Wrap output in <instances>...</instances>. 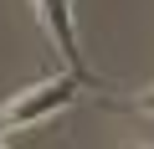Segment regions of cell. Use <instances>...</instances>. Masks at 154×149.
I'll use <instances>...</instances> for the list:
<instances>
[{"mask_svg":"<svg viewBox=\"0 0 154 149\" xmlns=\"http://www.w3.org/2000/svg\"><path fill=\"white\" fill-rule=\"evenodd\" d=\"M36 16L46 21L62 62H67L72 72H82V51H77V31H72V5H67V0H36Z\"/></svg>","mask_w":154,"mask_h":149,"instance_id":"cell-2","label":"cell"},{"mask_svg":"<svg viewBox=\"0 0 154 149\" xmlns=\"http://www.w3.org/2000/svg\"><path fill=\"white\" fill-rule=\"evenodd\" d=\"M82 88H93L88 72H62V77H46V82H36V88L16 93L5 108H0V134H11V129H26V123H41V118L62 113Z\"/></svg>","mask_w":154,"mask_h":149,"instance_id":"cell-1","label":"cell"},{"mask_svg":"<svg viewBox=\"0 0 154 149\" xmlns=\"http://www.w3.org/2000/svg\"><path fill=\"white\" fill-rule=\"evenodd\" d=\"M139 144H144V149H154V129H149V134H144V139H139Z\"/></svg>","mask_w":154,"mask_h":149,"instance_id":"cell-4","label":"cell"},{"mask_svg":"<svg viewBox=\"0 0 154 149\" xmlns=\"http://www.w3.org/2000/svg\"><path fill=\"white\" fill-rule=\"evenodd\" d=\"M128 108H134V113H149V118H154V88H144V93H139V98H134Z\"/></svg>","mask_w":154,"mask_h":149,"instance_id":"cell-3","label":"cell"}]
</instances>
